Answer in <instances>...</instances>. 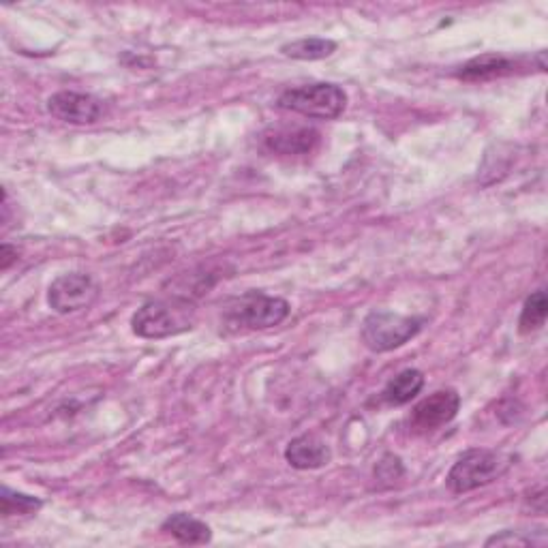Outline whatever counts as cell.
<instances>
[{"mask_svg": "<svg viewBox=\"0 0 548 548\" xmlns=\"http://www.w3.org/2000/svg\"><path fill=\"white\" fill-rule=\"evenodd\" d=\"M512 465V456L497 452V450H484L474 448L467 450L463 456H459L450 469L446 478L448 489L456 495H463L469 491H476L480 486H486L495 482L506 474Z\"/></svg>", "mask_w": 548, "mask_h": 548, "instance_id": "2", "label": "cell"}, {"mask_svg": "<svg viewBox=\"0 0 548 548\" xmlns=\"http://www.w3.org/2000/svg\"><path fill=\"white\" fill-rule=\"evenodd\" d=\"M292 313L289 302L279 296H268L262 292H247L232 300L227 307V319L236 328L266 330L283 324Z\"/></svg>", "mask_w": 548, "mask_h": 548, "instance_id": "5", "label": "cell"}, {"mask_svg": "<svg viewBox=\"0 0 548 548\" xmlns=\"http://www.w3.org/2000/svg\"><path fill=\"white\" fill-rule=\"evenodd\" d=\"M317 131L298 127V129H285V131H274L266 137V146L274 152H281V155H302V152H309L313 144L317 142Z\"/></svg>", "mask_w": 548, "mask_h": 548, "instance_id": "12", "label": "cell"}, {"mask_svg": "<svg viewBox=\"0 0 548 548\" xmlns=\"http://www.w3.org/2000/svg\"><path fill=\"white\" fill-rule=\"evenodd\" d=\"M424 388V375L418 369H405L386 384L382 397L390 405H405Z\"/></svg>", "mask_w": 548, "mask_h": 548, "instance_id": "13", "label": "cell"}, {"mask_svg": "<svg viewBox=\"0 0 548 548\" xmlns=\"http://www.w3.org/2000/svg\"><path fill=\"white\" fill-rule=\"evenodd\" d=\"M484 544L486 546H529V544H534V542H531L525 536H519V534H516V531H501V534L491 536Z\"/></svg>", "mask_w": 548, "mask_h": 548, "instance_id": "18", "label": "cell"}, {"mask_svg": "<svg viewBox=\"0 0 548 548\" xmlns=\"http://www.w3.org/2000/svg\"><path fill=\"white\" fill-rule=\"evenodd\" d=\"M101 294L97 281L84 272H67L52 281L48 289V304L60 315L80 313L93 307Z\"/></svg>", "mask_w": 548, "mask_h": 548, "instance_id": "6", "label": "cell"}, {"mask_svg": "<svg viewBox=\"0 0 548 548\" xmlns=\"http://www.w3.org/2000/svg\"><path fill=\"white\" fill-rule=\"evenodd\" d=\"M424 326V317L399 315L392 311H373L362 322V341L371 352L386 354L403 347Z\"/></svg>", "mask_w": 548, "mask_h": 548, "instance_id": "4", "label": "cell"}, {"mask_svg": "<svg viewBox=\"0 0 548 548\" xmlns=\"http://www.w3.org/2000/svg\"><path fill=\"white\" fill-rule=\"evenodd\" d=\"M161 531L176 538L180 544H189V546L208 544L212 540L210 527L187 512H176L172 516H167L161 525Z\"/></svg>", "mask_w": 548, "mask_h": 548, "instance_id": "11", "label": "cell"}, {"mask_svg": "<svg viewBox=\"0 0 548 548\" xmlns=\"http://www.w3.org/2000/svg\"><path fill=\"white\" fill-rule=\"evenodd\" d=\"M519 69V60L508 58L504 54H482L471 58L459 71L456 78L465 82H486L495 78H504V75H512Z\"/></svg>", "mask_w": 548, "mask_h": 548, "instance_id": "10", "label": "cell"}, {"mask_svg": "<svg viewBox=\"0 0 548 548\" xmlns=\"http://www.w3.org/2000/svg\"><path fill=\"white\" fill-rule=\"evenodd\" d=\"M285 459L294 469L307 471L328 465L332 459V452L322 437L307 433L289 441L285 448Z\"/></svg>", "mask_w": 548, "mask_h": 548, "instance_id": "9", "label": "cell"}, {"mask_svg": "<svg viewBox=\"0 0 548 548\" xmlns=\"http://www.w3.org/2000/svg\"><path fill=\"white\" fill-rule=\"evenodd\" d=\"M403 471L405 469H403V463H401L399 456L386 454L382 459V463L375 467V476H377V480L392 484V482H397L399 478H403Z\"/></svg>", "mask_w": 548, "mask_h": 548, "instance_id": "17", "label": "cell"}, {"mask_svg": "<svg viewBox=\"0 0 548 548\" xmlns=\"http://www.w3.org/2000/svg\"><path fill=\"white\" fill-rule=\"evenodd\" d=\"M0 257H3V260H0V268L9 270L13 262H18V249H13L11 245H3V249H0Z\"/></svg>", "mask_w": 548, "mask_h": 548, "instance_id": "19", "label": "cell"}, {"mask_svg": "<svg viewBox=\"0 0 548 548\" xmlns=\"http://www.w3.org/2000/svg\"><path fill=\"white\" fill-rule=\"evenodd\" d=\"M41 506L43 501L39 497L11 491L9 486H3V491H0V514L5 519H11V516H30L39 512Z\"/></svg>", "mask_w": 548, "mask_h": 548, "instance_id": "15", "label": "cell"}, {"mask_svg": "<svg viewBox=\"0 0 548 548\" xmlns=\"http://www.w3.org/2000/svg\"><path fill=\"white\" fill-rule=\"evenodd\" d=\"M45 110L56 120H63L69 125H95L105 114V105L95 95L86 93H73V90H60L54 93Z\"/></svg>", "mask_w": 548, "mask_h": 548, "instance_id": "7", "label": "cell"}, {"mask_svg": "<svg viewBox=\"0 0 548 548\" xmlns=\"http://www.w3.org/2000/svg\"><path fill=\"white\" fill-rule=\"evenodd\" d=\"M195 307L189 298L150 300L131 317V330L142 339H167L195 326Z\"/></svg>", "mask_w": 548, "mask_h": 548, "instance_id": "1", "label": "cell"}, {"mask_svg": "<svg viewBox=\"0 0 548 548\" xmlns=\"http://www.w3.org/2000/svg\"><path fill=\"white\" fill-rule=\"evenodd\" d=\"M279 108L317 120L339 118L347 108L345 90L337 84L317 82L298 88H287L279 97Z\"/></svg>", "mask_w": 548, "mask_h": 548, "instance_id": "3", "label": "cell"}, {"mask_svg": "<svg viewBox=\"0 0 548 548\" xmlns=\"http://www.w3.org/2000/svg\"><path fill=\"white\" fill-rule=\"evenodd\" d=\"M546 315H548V300L544 289H538V292L531 294L525 300V307L519 319V332L521 334H531L540 330L546 324Z\"/></svg>", "mask_w": 548, "mask_h": 548, "instance_id": "16", "label": "cell"}, {"mask_svg": "<svg viewBox=\"0 0 548 548\" xmlns=\"http://www.w3.org/2000/svg\"><path fill=\"white\" fill-rule=\"evenodd\" d=\"M281 52L289 58L296 60H322L337 52V41L326 39V37H309V39H298L292 43H285Z\"/></svg>", "mask_w": 548, "mask_h": 548, "instance_id": "14", "label": "cell"}, {"mask_svg": "<svg viewBox=\"0 0 548 548\" xmlns=\"http://www.w3.org/2000/svg\"><path fill=\"white\" fill-rule=\"evenodd\" d=\"M461 409V397L459 392L448 388V390H437L431 397L422 399L416 407L414 414H411V424L420 431H435L441 426L452 422Z\"/></svg>", "mask_w": 548, "mask_h": 548, "instance_id": "8", "label": "cell"}]
</instances>
